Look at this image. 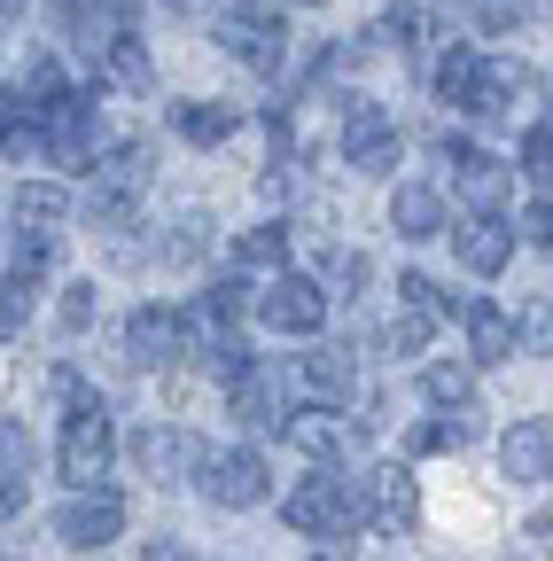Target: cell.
<instances>
[{
  "mask_svg": "<svg viewBox=\"0 0 553 561\" xmlns=\"http://www.w3.org/2000/svg\"><path fill=\"white\" fill-rule=\"evenodd\" d=\"M94 180H87V219L94 227H133V203H141V187H149V140H117V149H94V164H87Z\"/></svg>",
  "mask_w": 553,
  "mask_h": 561,
  "instance_id": "cell-1",
  "label": "cell"
},
{
  "mask_svg": "<svg viewBox=\"0 0 553 561\" xmlns=\"http://www.w3.org/2000/svg\"><path fill=\"white\" fill-rule=\"evenodd\" d=\"M24 125H32V149H39L47 164H71V172L94 164V94H71V87H62V94L32 102Z\"/></svg>",
  "mask_w": 553,
  "mask_h": 561,
  "instance_id": "cell-2",
  "label": "cell"
},
{
  "mask_svg": "<svg viewBox=\"0 0 553 561\" xmlns=\"http://www.w3.org/2000/svg\"><path fill=\"white\" fill-rule=\"evenodd\" d=\"M219 47L242 70H257V79H281V62H289L281 9H265V0H227V9H219Z\"/></svg>",
  "mask_w": 553,
  "mask_h": 561,
  "instance_id": "cell-3",
  "label": "cell"
},
{
  "mask_svg": "<svg viewBox=\"0 0 553 561\" xmlns=\"http://www.w3.org/2000/svg\"><path fill=\"white\" fill-rule=\"evenodd\" d=\"M110 453H117V430H110V405H71V421H62V445H55V468L71 491H94L110 476Z\"/></svg>",
  "mask_w": 553,
  "mask_h": 561,
  "instance_id": "cell-4",
  "label": "cell"
},
{
  "mask_svg": "<svg viewBox=\"0 0 553 561\" xmlns=\"http://www.w3.org/2000/svg\"><path fill=\"white\" fill-rule=\"evenodd\" d=\"M281 515H289V530H304V538H352V523L367 515V500L343 476H304L289 500H281Z\"/></svg>",
  "mask_w": 553,
  "mask_h": 561,
  "instance_id": "cell-5",
  "label": "cell"
},
{
  "mask_svg": "<svg viewBox=\"0 0 553 561\" xmlns=\"http://www.w3.org/2000/svg\"><path fill=\"white\" fill-rule=\"evenodd\" d=\"M250 305H257V320H265L273 335H320V328H327V289H320L312 273H289V265L273 273Z\"/></svg>",
  "mask_w": 553,
  "mask_h": 561,
  "instance_id": "cell-6",
  "label": "cell"
},
{
  "mask_svg": "<svg viewBox=\"0 0 553 561\" xmlns=\"http://www.w3.org/2000/svg\"><path fill=\"white\" fill-rule=\"evenodd\" d=\"M125 453H133V468H141L149 483H187L203 468V437L180 430V421H149V430H133Z\"/></svg>",
  "mask_w": 553,
  "mask_h": 561,
  "instance_id": "cell-7",
  "label": "cell"
},
{
  "mask_svg": "<svg viewBox=\"0 0 553 561\" xmlns=\"http://www.w3.org/2000/svg\"><path fill=\"white\" fill-rule=\"evenodd\" d=\"M343 164L352 172H390L398 164V125L367 102V94H343Z\"/></svg>",
  "mask_w": 553,
  "mask_h": 561,
  "instance_id": "cell-8",
  "label": "cell"
},
{
  "mask_svg": "<svg viewBox=\"0 0 553 561\" xmlns=\"http://www.w3.org/2000/svg\"><path fill=\"white\" fill-rule=\"evenodd\" d=\"M203 500L211 507H227V515H242V507H265V460L250 453V445H234V453H203Z\"/></svg>",
  "mask_w": 553,
  "mask_h": 561,
  "instance_id": "cell-9",
  "label": "cell"
},
{
  "mask_svg": "<svg viewBox=\"0 0 553 561\" xmlns=\"http://www.w3.org/2000/svg\"><path fill=\"white\" fill-rule=\"evenodd\" d=\"M187 359V343H180V312L172 305H141L125 320V367L133 375H164Z\"/></svg>",
  "mask_w": 553,
  "mask_h": 561,
  "instance_id": "cell-10",
  "label": "cell"
},
{
  "mask_svg": "<svg viewBox=\"0 0 553 561\" xmlns=\"http://www.w3.org/2000/svg\"><path fill=\"white\" fill-rule=\"evenodd\" d=\"M117 530H125V500H117V491H79V500L55 515V538L71 553H102Z\"/></svg>",
  "mask_w": 553,
  "mask_h": 561,
  "instance_id": "cell-11",
  "label": "cell"
},
{
  "mask_svg": "<svg viewBox=\"0 0 553 561\" xmlns=\"http://www.w3.org/2000/svg\"><path fill=\"white\" fill-rule=\"evenodd\" d=\"M281 445H297V453H312V460H343L359 445V430L343 421V405H297V413H281Z\"/></svg>",
  "mask_w": 553,
  "mask_h": 561,
  "instance_id": "cell-12",
  "label": "cell"
},
{
  "mask_svg": "<svg viewBox=\"0 0 553 561\" xmlns=\"http://www.w3.org/2000/svg\"><path fill=\"white\" fill-rule=\"evenodd\" d=\"M452 250H460V265H468L475 280H492V273H507V257H515V227L499 219V210H475V219L452 227Z\"/></svg>",
  "mask_w": 553,
  "mask_h": 561,
  "instance_id": "cell-13",
  "label": "cell"
},
{
  "mask_svg": "<svg viewBox=\"0 0 553 561\" xmlns=\"http://www.w3.org/2000/svg\"><path fill=\"white\" fill-rule=\"evenodd\" d=\"M94 79L117 87V94H149V87H157V62H149V47H141V32H133V24H117V32L94 47Z\"/></svg>",
  "mask_w": 553,
  "mask_h": 561,
  "instance_id": "cell-14",
  "label": "cell"
},
{
  "mask_svg": "<svg viewBox=\"0 0 553 561\" xmlns=\"http://www.w3.org/2000/svg\"><path fill=\"white\" fill-rule=\"evenodd\" d=\"M227 405H234V421L242 430H281V382H273V367H242V375H227Z\"/></svg>",
  "mask_w": 553,
  "mask_h": 561,
  "instance_id": "cell-15",
  "label": "cell"
},
{
  "mask_svg": "<svg viewBox=\"0 0 553 561\" xmlns=\"http://www.w3.org/2000/svg\"><path fill=\"white\" fill-rule=\"evenodd\" d=\"M452 180H460V195H468V210H507V164L499 157H483V149H468V140H452Z\"/></svg>",
  "mask_w": 553,
  "mask_h": 561,
  "instance_id": "cell-16",
  "label": "cell"
},
{
  "mask_svg": "<svg viewBox=\"0 0 553 561\" xmlns=\"http://www.w3.org/2000/svg\"><path fill=\"white\" fill-rule=\"evenodd\" d=\"M452 320H460V328H468V343H475V367H507V359H515V320H507L499 305L460 297V305H452Z\"/></svg>",
  "mask_w": 553,
  "mask_h": 561,
  "instance_id": "cell-17",
  "label": "cell"
},
{
  "mask_svg": "<svg viewBox=\"0 0 553 561\" xmlns=\"http://www.w3.org/2000/svg\"><path fill=\"white\" fill-rule=\"evenodd\" d=\"M499 468L515 483H553V421H515L499 437Z\"/></svg>",
  "mask_w": 553,
  "mask_h": 561,
  "instance_id": "cell-18",
  "label": "cell"
},
{
  "mask_svg": "<svg viewBox=\"0 0 553 561\" xmlns=\"http://www.w3.org/2000/svg\"><path fill=\"white\" fill-rule=\"evenodd\" d=\"M522 94H530V70H522L515 55H475V94H468L475 117H499V110L522 102Z\"/></svg>",
  "mask_w": 553,
  "mask_h": 561,
  "instance_id": "cell-19",
  "label": "cell"
},
{
  "mask_svg": "<svg viewBox=\"0 0 553 561\" xmlns=\"http://www.w3.org/2000/svg\"><path fill=\"white\" fill-rule=\"evenodd\" d=\"M390 227H398L405 242H429V234H445V195H437L429 180H405V187L390 195Z\"/></svg>",
  "mask_w": 553,
  "mask_h": 561,
  "instance_id": "cell-20",
  "label": "cell"
},
{
  "mask_svg": "<svg viewBox=\"0 0 553 561\" xmlns=\"http://www.w3.org/2000/svg\"><path fill=\"white\" fill-rule=\"evenodd\" d=\"M367 515H375V530H390V538H398L413 515H422V500H413V476H405V468H375V476H367Z\"/></svg>",
  "mask_w": 553,
  "mask_h": 561,
  "instance_id": "cell-21",
  "label": "cell"
},
{
  "mask_svg": "<svg viewBox=\"0 0 553 561\" xmlns=\"http://www.w3.org/2000/svg\"><path fill=\"white\" fill-rule=\"evenodd\" d=\"M297 382H304L320 405H343V398L359 390V359H352V351H304V359H297Z\"/></svg>",
  "mask_w": 553,
  "mask_h": 561,
  "instance_id": "cell-22",
  "label": "cell"
},
{
  "mask_svg": "<svg viewBox=\"0 0 553 561\" xmlns=\"http://www.w3.org/2000/svg\"><path fill=\"white\" fill-rule=\"evenodd\" d=\"M234 125H242L234 102H172V133L187 149H219V140H234Z\"/></svg>",
  "mask_w": 553,
  "mask_h": 561,
  "instance_id": "cell-23",
  "label": "cell"
},
{
  "mask_svg": "<svg viewBox=\"0 0 553 561\" xmlns=\"http://www.w3.org/2000/svg\"><path fill=\"white\" fill-rule=\"evenodd\" d=\"M475 437H483V405L468 398V405H445V421H422V430L405 437V453H460Z\"/></svg>",
  "mask_w": 553,
  "mask_h": 561,
  "instance_id": "cell-24",
  "label": "cell"
},
{
  "mask_svg": "<svg viewBox=\"0 0 553 561\" xmlns=\"http://www.w3.org/2000/svg\"><path fill=\"white\" fill-rule=\"evenodd\" d=\"M234 265H242V273H281V265H289V227H250V234H234Z\"/></svg>",
  "mask_w": 553,
  "mask_h": 561,
  "instance_id": "cell-25",
  "label": "cell"
},
{
  "mask_svg": "<svg viewBox=\"0 0 553 561\" xmlns=\"http://www.w3.org/2000/svg\"><path fill=\"white\" fill-rule=\"evenodd\" d=\"M71 203H79L71 187H55V180H24V187H16V219H24V227H55V219H71Z\"/></svg>",
  "mask_w": 553,
  "mask_h": 561,
  "instance_id": "cell-26",
  "label": "cell"
},
{
  "mask_svg": "<svg viewBox=\"0 0 553 561\" xmlns=\"http://www.w3.org/2000/svg\"><path fill=\"white\" fill-rule=\"evenodd\" d=\"M437 320H445V312H437L429 297H405V305H398V320H390V351H429Z\"/></svg>",
  "mask_w": 553,
  "mask_h": 561,
  "instance_id": "cell-27",
  "label": "cell"
},
{
  "mask_svg": "<svg viewBox=\"0 0 553 561\" xmlns=\"http://www.w3.org/2000/svg\"><path fill=\"white\" fill-rule=\"evenodd\" d=\"M422 398H429V405H468V398H475L468 359H429V367H422Z\"/></svg>",
  "mask_w": 553,
  "mask_h": 561,
  "instance_id": "cell-28",
  "label": "cell"
},
{
  "mask_svg": "<svg viewBox=\"0 0 553 561\" xmlns=\"http://www.w3.org/2000/svg\"><path fill=\"white\" fill-rule=\"evenodd\" d=\"M468 94H475V55L452 47V55L437 62V102H445V110H468Z\"/></svg>",
  "mask_w": 553,
  "mask_h": 561,
  "instance_id": "cell-29",
  "label": "cell"
},
{
  "mask_svg": "<svg viewBox=\"0 0 553 561\" xmlns=\"http://www.w3.org/2000/svg\"><path fill=\"white\" fill-rule=\"evenodd\" d=\"M515 351L553 359V305H522V312H515Z\"/></svg>",
  "mask_w": 553,
  "mask_h": 561,
  "instance_id": "cell-30",
  "label": "cell"
},
{
  "mask_svg": "<svg viewBox=\"0 0 553 561\" xmlns=\"http://www.w3.org/2000/svg\"><path fill=\"white\" fill-rule=\"evenodd\" d=\"M32 289H39L32 273H9V280H0V335H24V320H32Z\"/></svg>",
  "mask_w": 553,
  "mask_h": 561,
  "instance_id": "cell-31",
  "label": "cell"
},
{
  "mask_svg": "<svg viewBox=\"0 0 553 561\" xmlns=\"http://www.w3.org/2000/svg\"><path fill=\"white\" fill-rule=\"evenodd\" d=\"M55 265V227H16V273H47Z\"/></svg>",
  "mask_w": 553,
  "mask_h": 561,
  "instance_id": "cell-32",
  "label": "cell"
},
{
  "mask_svg": "<svg viewBox=\"0 0 553 561\" xmlns=\"http://www.w3.org/2000/svg\"><path fill=\"white\" fill-rule=\"evenodd\" d=\"M375 39H390V47H405V55H413V47L429 39V16H422V9H390V16L375 24Z\"/></svg>",
  "mask_w": 553,
  "mask_h": 561,
  "instance_id": "cell-33",
  "label": "cell"
},
{
  "mask_svg": "<svg viewBox=\"0 0 553 561\" xmlns=\"http://www.w3.org/2000/svg\"><path fill=\"white\" fill-rule=\"evenodd\" d=\"M203 305L227 312V320H242V305H250V273H242V265H234V273H219L211 289H203Z\"/></svg>",
  "mask_w": 553,
  "mask_h": 561,
  "instance_id": "cell-34",
  "label": "cell"
},
{
  "mask_svg": "<svg viewBox=\"0 0 553 561\" xmlns=\"http://www.w3.org/2000/svg\"><path fill=\"white\" fill-rule=\"evenodd\" d=\"M359 280H367V257H359V250H327V273H320V289H343V297H359Z\"/></svg>",
  "mask_w": 553,
  "mask_h": 561,
  "instance_id": "cell-35",
  "label": "cell"
},
{
  "mask_svg": "<svg viewBox=\"0 0 553 561\" xmlns=\"http://www.w3.org/2000/svg\"><path fill=\"white\" fill-rule=\"evenodd\" d=\"M55 320H62V335H87V328H94V280H79V289H62Z\"/></svg>",
  "mask_w": 553,
  "mask_h": 561,
  "instance_id": "cell-36",
  "label": "cell"
},
{
  "mask_svg": "<svg viewBox=\"0 0 553 561\" xmlns=\"http://www.w3.org/2000/svg\"><path fill=\"white\" fill-rule=\"evenodd\" d=\"M468 16H475L483 32H515V24L530 16V0H468Z\"/></svg>",
  "mask_w": 553,
  "mask_h": 561,
  "instance_id": "cell-37",
  "label": "cell"
},
{
  "mask_svg": "<svg viewBox=\"0 0 553 561\" xmlns=\"http://www.w3.org/2000/svg\"><path fill=\"white\" fill-rule=\"evenodd\" d=\"M522 164H530V172H553V117H538V125L522 133Z\"/></svg>",
  "mask_w": 553,
  "mask_h": 561,
  "instance_id": "cell-38",
  "label": "cell"
},
{
  "mask_svg": "<svg viewBox=\"0 0 553 561\" xmlns=\"http://www.w3.org/2000/svg\"><path fill=\"white\" fill-rule=\"evenodd\" d=\"M32 437H24V421H0V468H24Z\"/></svg>",
  "mask_w": 553,
  "mask_h": 561,
  "instance_id": "cell-39",
  "label": "cell"
},
{
  "mask_svg": "<svg viewBox=\"0 0 553 561\" xmlns=\"http://www.w3.org/2000/svg\"><path fill=\"white\" fill-rule=\"evenodd\" d=\"M24 507V468H0V515Z\"/></svg>",
  "mask_w": 553,
  "mask_h": 561,
  "instance_id": "cell-40",
  "label": "cell"
},
{
  "mask_svg": "<svg viewBox=\"0 0 553 561\" xmlns=\"http://www.w3.org/2000/svg\"><path fill=\"white\" fill-rule=\"evenodd\" d=\"M16 133H24V102H16V94H0V149H9Z\"/></svg>",
  "mask_w": 553,
  "mask_h": 561,
  "instance_id": "cell-41",
  "label": "cell"
},
{
  "mask_svg": "<svg viewBox=\"0 0 553 561\" xmlns=\"http://www.w3.org/2000/svg\"><path fill=\"white\" fill-rule=\"evenodd\" d=\"M320 561H352V538H327V553Z\"/></svg>",
  "mask_w": 553,
  "mask_h": 561,
  "instance_id": "cell-42",
  "label": "cell"
},
{
  "mask_svg": "<svg viewBox=\"0 0 553 561\" xmlns=\"http://www.w3.org/2000/svg\"><path fill=\"white\" fill-rule=\"evenodd\" d=\"M16 16H24V0H0V32H9Z\"/></svg>",
  "mask_w": 553,
  "mask_h": 561,
  "instance_id": "cell-43",
  "label": "cell"
},
{
  "mask_svg": "<svg viewBox=\"0 0 553 561\" xmlns=\"http://www.w3.org/2000/svg\"><path fill=\"white\" fill-rule=\"evenodd\" d=\"M164 9H203V0H164Z\"/></svg>",
  "mask_w": 553,
  "mask_h": 561,
  "instance_id": "cell-44",
  "label": "cell"
}]
</instances>
